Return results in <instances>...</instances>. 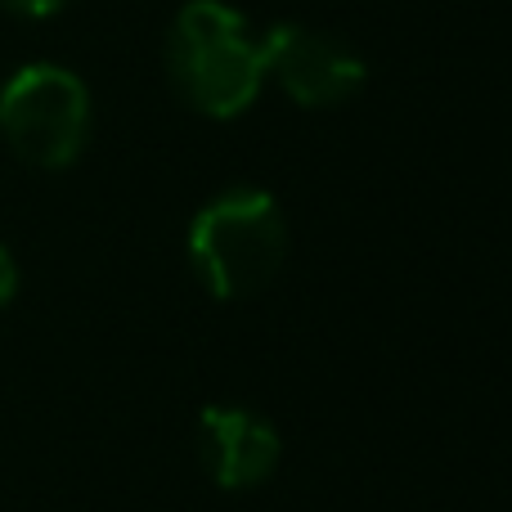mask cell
Listing matches in <instances>:
<instances>
[{"instance_id": "cell-1", "label": "cell", "mask_w": 512, "mask_h": 512, "mask_svg": "<svg viewBox=\"0 0 512 512\" xmlns=\"http://www.w3.org/2000/svg\"><path fill=\"white\" fill-rule=\"evenodd\" d=\"M167 72L189 108L239 117L261 95L265 50L248 18L221 0H189L167 36Z\"/></svg>"}, {"instance_id": "cell-2", "label": "cell", "mask_w": 512, "mask_h": 512, "mask_svg": "<svg viewBox=\"0 0 512 512\" xmlns=\"http://www.w3.org/2000/svg\"><path fill=\"white\" fill-rule=\"evenodd\" d=\"M283 256H288V225L265 189H225L189 225V261L221 301L261 292L279 274Z\"/></svg>"}, {"instance_id": "cell-3", "label": "cell", "mask_w": 512, "mask_h": 512, "mask_svg": "<svg viewBox=\"0 0 512 512\" xmlns=\"http://www.w3.org/2000/svg\"><path fill=\"white\" fill-rule=\"evenodd\" d=\"M0 135L23 162L63 171L90 140V90L59 63H27L0 86Z\"/></svg>"}, {"instance_id": "cell-4", "label": "cell", "mask_w": 512, "mask_h": 512, "mask_svg": "<svg viewBox=\"0 0 512 512\" xmlns=\"http://www.w3.org/2000/svg\"><path fill=\"white\" fill-rule=\"evenodd\" d=\"M265 50V77L283 86V95L301 108H337L360 95L364 86V59L351 45L333 41L324 32H310L297 23H279L261 36Z\"/></svg>"}, {"instance_id": "cell-5", "label": "cell", "mask_w": 512, "mask_h": 512, "mask_svg": "<svg viewBox=\"0 0 512 512\" xmlns=\"http://www.w3.org/2000/svg\"><path fill=\"white\" fill-rule=\"evenodd\" d=\"M203 459L207 472L216 477V486L225 490L256 486L279 463V432L265 418H256L252 409L212 405L203 414Z\"/></svg>"}, {"instance_id": "cell-6", "label": "cell", "mask_w": 512, "mask_h": 512, "mask_svg": "<svg viewBox=\"0 0 512 512\" xmlns=\"http://www.w3.org/2000/svg\"><path fill=\"white\" fill-rule=\"evenodd\" d=\"M63 5H68V0H0V9L14 18H50V14H59Z\"/></svg>"}, {"instance_id": "cell-7", "label": "cell", "mask_w": 512, "mask_h": 512, "mask_svg": "<svg viewBox=\"0 0 512 512\" xmlns=\"http://www.w3.org/2000/svg\"><path fill=\"white\" fill-rule=\"evenodd\" d=\"M18 297V265H14V252L0 243V310Z\"/></svg>"}]
</instances>
